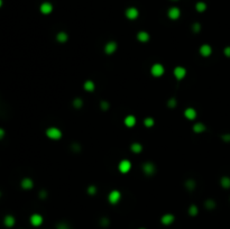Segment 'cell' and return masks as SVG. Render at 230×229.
Instances as JSON below:
<instances>
[{
	"instance_id": "10",
	"label": "cell",
	"mask_w": 230,
	"mask_h": 229,
	"mask_svg": "<svg viewBox=\"0 0 230 229\" xmlns=\"http://www.w3.org/2000/svg\"><path fill=\"white\" fill-rule=\"evenodd\" d=\"M15 222H16V220H15L14 217L10 215L6 216V217L4 218V224L6 227H8V228H11V227L15 225Z\"/></svg>"
},
{
	"instance_id": "9",
	"label": "cell",
	"mask_w": 230,
	"mask_h": 229,
	"mask_svg": "<svg viewBox=\"0 0 230 229\" xmlns=\"http://www.w3.org/2000/svg\"><path fill=\"white\" fill-rule=\"evenodd\" d=\"M185 74H186V70L184 69V67H181V66H178V67H175L174 70V75L176 79H178V80H181V79H183L185 76Z\"/></svg>"
},
{
	"instance_id": "1",
	"label": "cell",
	"mask_w": 230,
	"mask_h": 229,
	"mask_svg": "<svg viewBox=\"0 0 230 229\" xmlns=\"http://www.w3.org/2000/svg\"><path fill=\"white\" fill-rule=\"evenodd\" d=\"M46 136H47L49 138L56 140V139H59L62 137V133H61V130H59V128H56V127H51V128H49L46 130Z\"/></svg>"
},
{
	"instance_id": "4",
	"label": "cell",
	"mask_w": 230,
	"mask_h": 229,
	"mask_svg": "<svg viewBox=\"0 0 230 229\" xmlns=\"http://www.w3.org/2000/svg\"><path fill=\"white\" fill-rule=\"evenodd\" d=\"M150 72L154 76H162L164 74V66L162 64H154L150 69Z\"/></svg>"
},
{
	"instance_id": "17",
	"label": "cell",
	"mask_w": 230,
	"mask_h": 229,
	"mask_svg": "<svg viewBox=\"0 0 230 229\" xmlns=\"http://www.w3.org/2000/svg\"><path fill=\"white\" fill-rule=\"evenodd\" d=\"M137 38L139 39L140 42H147L148 41V38H149V35L147 34L146 31H140V33H138V35H137Z\"/></svg>"
},
{
	"instance_id": "19",
	"label": "cell",
	"mask_w": 230,
	"mask_h": 229,
	"mask_svg": "<svg viewBox=\"0 0 230 229\" xmlns=\"http://www.w3.org/2000/svg\"><path fill=\"white\" fill-rule=\"evenodd\" d=\"M143 170H144V172H145L146 174H152L154 172V166L150 163H147V164H145V165H144Z\"/></svg>"
},
{
	"instance_id": "12",
	"label": "cell",
	"mask_w": 230,
	"mask_h": 229,
	"mask_svg": "<svg viewBox=\"0 0 230 229\" xmlns=\"http://www.w3.org/2000/svg\"><path fill=\"white\" fill-rule=\"evenodd\" d=\"M160 220H162V222H163L164 225H171L172 222L174 221V216L167 213V215H164Z\"/></svg>"
},
{
	"instance_id": "6",
	"label": "cell",
	"mask_w": 230,
	"mask_h": 229,
	"mask_svg": "<svg viewBox=\"0 0 230 229\" xmlns=\"http://www.w3.org/2000/svg\"><path fill=\"white\" fill-rule=\"evenodd\" d=\"M120 192L119 191H111L110 192V194H109L108 199H109V202L110 203H112V205H116V203H118L119 200H120Z\"/></svg>"
},
{
	"instance_id": "26",
	"label": "cell",
	"mask_w": 230,
	"mask_h": 229,
	"mask_svg": "<svg viewBox=\"0 0 230 229\" xmlns=\"http://www.w3.org/2000/svg\"><path fill=\"white\" fill-rule=\"evenodd\" d=\"M5 137V130L2 128H0V139H2Z\"/></svg>"
},
{
	"instance_id": "2",
	"label": "cell",
	"mask_w": 230,
	"mask_h": 229,
	"mask_svg": "<svg viewBox=\"0 0 230 229\" xmlns=\"http://www.w3.org/2000/svg\"><path fill=\"white\" fill-rule=\"evenodd\" d=\"M126 17L128 18V19H131V20H134V19H136L137 17H138V15H139V11H138V9L135 7H129L126 9Z\"/></svg>"
},
{
	"instance_id": "11",
	"label": "cell",
	"mask_w": 230,
	"mask_h": 229,
	"mask_svg": "<svg viewBox=\"0 0 230 229\" xmlns=\"http://www.w3.org/2000/svg\"><path fill=\"white\" fill-rule=\"evenodd\" d=\"M21 187L25 189V190H29L33 187V181L29 179V177H25L24 180L21 181Z\"/></svg>"
},
{
	"instance_id": "3",
	"label": "cell",
	"mask_w": 230,
	"mask_h": 229,
	"mask_svg": "<svg viewBox=\"0 0 230 229\" xmlns=\"http://www.w3.org/2000/svg\"><path fill=\"white\" fill-rule=\"evenodd\" d=\"M118 169L121 173H128L129 171H130V169H131V163L127 160H122L121 162L119 163Z\"/></svg>"
},
{
	"instance_id": "8",
	"label": "cell",
	"mask_w": 230,
	"mask_h": 229,
	"mask_svg": "<svg viewBox=\"0 0 230 229\" xmlns=\"http://www.w3.org/2000/svg\"><path fill=\"white\" fill-rule=\"evenodd\" d=\"M39 10H41V13L44 15L51 14L53 10L52 4H49V2H43V4L41 5V7H39Z\"/></svg>"
},
{
	"instance_id": "13",
	"label": "cell",
	"mask_w": 230,
	"mask_h": 229,
	"mask_svg": "<svg viewBox=\"0 0 230 229\" xmlns=\"http://www.w3.org/2000/svg\"><path fill=\"white\" fill-rule=\"evenodd\" d=\"M211 52H212V49H211V47H210L208 44L202 45L201 49H200V53H201V55L203 56H209L210 54H211Z\"/></svg>"
},
{
	"instance_id": "31",
	"label": "cell",
	"mask_w": 230,
	"mask_h": 229,
	"mask_svg": "<svg viewBox=\"0 0 230 229\" xmlns=\"http://www.w3.org/2000/svg\"><path fill=\"white\" fill-rule=\"evenodd\" d=\"M142 229H143V228H142Z\"/></svg>"
},
{
	"instance_id": "5",
	"label": "cell",
	"mask_w": 230,
	"mask_h": 229,
	"mask_svg": "<svg viewBox=\"0 0 230 229\" xmlns=\"http://www.w3.org/2000/svg\"><path fill=\"white\" fill-rule=\"evenodd\" d=\"M167 16L171 18V19L175 20V19L180 18V16H181V10H180L178 7H172V8H170V9H168Z\"/></svg>"
},
{
	"instance_id": "18",
	"label": "cell",
	"mask_w": 230,
	"mask_h": 229,
	"mask_svg": "<svg viewBox=\"0 0 230 229\" xmlns=\"http://www.w3.org/2000/svg\"><path fill=\"white\" fill-rule=\"evenodd\" d=\"M195 9L199 11V13H202V11H204L207 9V5L204 2H202V1H199V2H196V5H195Z\"/></svg>"
},
{
	"instance_id": "21",
	"label": "cell",
	"mask_w": 230,
	"mask_h": 229,
	"mask_svg": "<svg viewBox=\"0 0 230 229\" xmlns=\"http://www.w3.org/2000/svg\"><path fill=\"white\" fill-rule=\"evenodd\" d=\"M221 184H222L223 187H230V179L229 177H222V180H221Z\"/></svg>"
},
{
	"instance_id": "15",
	"label": "cell",
	"mask_w": 230,
	"mask_h": 229,
	"mask_svg": "<svg viewBox=\"0 0 230 229\" xmlns=\"http://www.w3.org/2000/svg\"><path fill=\"white\" fill-rule=\"evenodd\" d=\"M125 125L127 127H134L136 125V118L134 116H127L125 118Z\"/></svg>"
},
{
	"instance_id": "16",
	"label": "cell",
	"mask_w": 230,
	"mask_h": 229,
	"mask_svg": "<svg viewBox=\"0 0 230 229\" xmlns=\"http://www.w3.org/2000/svg\"><path fill=\"white\" fill-rule=\"evenodd\" d=\"M185 117L188 119H194L195 117H196V111L194 110V109H192V108H188L186 110H185Z\"/></svg>"
},
{
	"instance_id": "7",
	"label": "cell",
	"mask_w": 230,
	"mask_h": 229,
	"mask_svg": "<svg viewBox=\"0 0 230 229\" xmlns=\"http://www.w3.org/2000/svg\"><path fill=\"white\" fill-rule=\"evenodd\" d=\"M31 224L35 227H38L43 224V217L38 213H34L31 217Z\"/></svg>"
},
{
	"instance_id": "27",
	"label": "cell",
	"mask_w": 230,
	"mask_h": 229,
	"mask_svg": "<svg viewBox=\"0 0 230 229\" xmlns=\"http://www.w3.org/2000/svg\"><path fill=\"white\" fill-rule=\"evenodd\" d=\"M225 54H226L227 56H230V47H227V49H225Z\"/></svg>"
},
{
	"instance_id": "29",
	"label": "cell",
	"mask_w": 230,
	"mask_h": 229,
	"mask_svg": "<svg viewBox=\"0 0 230 229\" xmlns=\"http://www.w3.org/2000/svg\"><path fill=\"white\" fill-rule=\"evenodd\" d=\"M0 195H1V192H0Z\"/></svg>"
},
{
	"instance_id": "20",
	"label": "cell",
	"mask_w": 230,
	"mask_h": 229,
	"mask_svg": "<svg viewBox=\"0 0 230 229\" xmlns=\"http://www.w3.org/2000/svg\"><path fill=\"white\" fill-rule=\"evenodd\" d=\"M84 88H85V90L87 91H92L94 89L93 82H92V81H87L85 84H84Z\"/></svg>"
},
{
	"instance_id": "23",
	"label": "cell",
	"mask_w": 230,
	"mask_h": 229,
	"mask_svg": "<svg viewBox=\"0 0 230 229\" xmlns=\"http://www.w3.org/2000/svg\"><path fill=\"white\" fill-rule=\"evenodd\" d=\"M204 129H206V127H204L202 124H196V125H194V130L196 133H202Z\"/></svg>"
},
{
	"instance_id": "28",
	"label": "cell",
	"mask_w": 230,
	"mask_h": 229,
	"mask_svg": "<svg viewBox=\"0 0 230 229\" xmlns=\"http://www.w3.org/2000/svg\"><path fill=\"white\" fill-rule=\"evenodd\" d=\"M2 4H4V1H2V0H0V8H1V6H2Z\"/></svg>"
},
{
	"instance_id": "14",
	"label": "cell",
	"mask_w": 230,
	"mask_h": 229,
	"mask_svg": "<svg viewBox=\"0 0 230 229\" xmlns=\"http://www.w3.org/2000/svg\"><path fill=\"white\" fill-rule=\"evenodd\" d=\"M116 49H117V44L113 42H110L106 45L105 51H106V53H108V54H112L113 52H116Z\"/></svg>"
},
{
	"instance_id": "25",
	"label": "cell",
	"mask_w": 230,
	"mask_h": 229,
	"mask_svg": "<svg viewBox=\"0 0 230 229\" xmlns=\"http://www.w3.org/2000/svg\"><path fill=\"white\" fill-rule=\"evenodd\" d=\"M145 125L147 126V127H152V126L154 125V120L152 118H147L145 119Z\"/></svg>"
},
{
	"instance_id": "30",
	"label": "cell",
	"mask_w": 230,
	"mask_h": 229,
	"mask_svg": "<svg viewBox=\"0 0 230 229\" xmlns=\"http://www.w3.org/2000/svg\"><path fill=\"white\" fill-rule=\"evenodd\" d=\"M173 1H176V0H173Z\"/></svg>"
},
{
	"instance_id": "22",
	"label": "cell",
	"mask_w": 230,
	"mask_h": 229,
	"mask_svg": "<svg viewBox=\"0 0 230 229\" xmlns=\"http://www.w3.org/2000/svg\"><path fill=\"white\" fill-rule=\"evenodd\" d=\"M131 149H133V152H135V153H139L140 151H142V145L135 143V144L131 145Z\"/></svg>"
},
{
	"instance_id": "24",
	"label": "cell",
	"mask_w": 230,
	"mask_h": 229,
	"mask_svg": "<svg viewBox=\"0 0 230 229\" xmlns=\"http://www.w3.org/2000/svg\"><path fill=\"white\" fill-rule=\"evenodd\" d=\"M57 38H59V42H65L67 39V35L65 34V33H59V35H57Z\"/></svg>"
}]
</instances>
